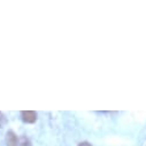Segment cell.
I'll return each instance as SVG.
<instances>
[{
  "label": "cell",
  "mask_w": 146,
  "mask_h": 146,
  "mask_svg": "<svg viewBox=\"0 0 146 146\" xmlns=\"http://www.w3.org/2000/svg\"><path fill=\"white\" fill-rule=\"evenodd\" d=\"M21 115H22V120L25 123H35L36 120H37V113L33 111H23Z\"/></svg>",
  "instance_id": "6da1fadb"
},
{
  "label": "cell",
  "mask_w": 146,
  "mask_h": 146,
  "mask_svg": "<svg viewBox=\"0 0 146 146\" xmlns=\"http://www.w3.org/2000/svg\"><path fill=\"white\" fill-rule=\"evenodd\" d=\"M6 144L7 146H17L19 139H17V136L13 131H8L6 133Z\"/></svg>",
  "instance_id": "7a4b0ae2"
},
{
  "label": "cell",
  "mask_w": 146,
  "mask_h": 146,
  "mask_svg": "<svg viewBox=\"0 0 146 146\" xmlns=\"http://www.w3.org/2000/svg\"><path fill=\"white\" fill-rule=\"evenodd\" d=\"M17 146H31V141L27 137H21Z\"/></svg>",
  "instance_id": "3957f363"
},
{
  "label": "cell",
  "mask_w": 146,
  "mask_h": 146,
  "mask_svg": "<svg viewBox=\"0 0 146 146\" xmlns=\"http://www.w3.org/2000/svg\"><path fill=\"white\" fill-rule=\"evenodd\" d=\"M78 146H92L90 143H88V141H83V143H81Z\"/></svg>",
  "instance_id": "277c9868"
}]
</instances>
